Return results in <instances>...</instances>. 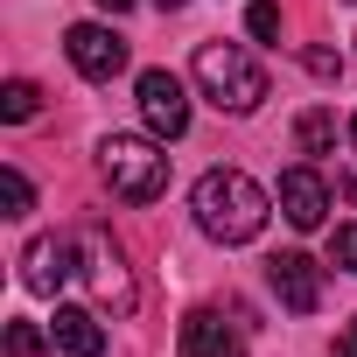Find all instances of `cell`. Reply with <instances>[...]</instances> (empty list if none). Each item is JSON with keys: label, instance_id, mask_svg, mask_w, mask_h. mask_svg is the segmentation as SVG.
<instances>
[{"label": "cell", "instance_id": "44dd1931", "mask_svg": "<svg viewBox=\"0 0 357 357\" xmlns=\"http://www.w3.org/2000/svg\"><path fill=\"white\" fill-rule=\"evenodd\" d=\"M343 357H357V322H350V350H343Z\"/></svg>", "mask_w": 357, "mask_h": 357}, {"label": "cell", "instance_id": "9c48e42d", "mask_svg": "<svg viewBox=\"0 0 357 357\" xmlns=\"http://www.w3.org/2000/svg\"><path fill=\"white\" fill-rule=\"evenodd\" d=\"M183 357H245V336L218 315V308H190L183 315V336H175Z\"/></svg>", "mask_w": 357, "mask_h": 357}, {"label": "cell", "instance_id": "4fadbf2b", "mask_svg": "<svg viewBox=\"0 0 357 357\" xmlns=\"http://www.w3.org/2000/svg\"><path fill=\"white\" fill-rule=\"evenodd\" d=\"M294 147H301V154H329V147H336V112H322V105L301 112V119H294Z\"/></svg>", "mask_w": 357, "mask_h": 357}, {"label": "cell", "instance_id": "7a4b0ae2", "mask_svg": "<svg viewBox=\"0 0 357 357\" xmlns=\"http://www.w3.org/2000/svg\"><path fill=\"white\" fill-rule=\"evenodd\" d=\"M190 77H197V91H204L218 112H231V119H245V112L266 105V70H259V56H245L238 43H204L197 63H190Z\"/></svg>", "mask_w": 357, "mask_h": 357}, {"label": "cell", "instance_id": "5bb4252c", "mask_svg": "<svg viewBox=\"0 0 357 357\" xmlns=\"http://www.w3.org/2000/svg\"><path fill=\"white\" fill-rule=\"evenodd\" d=\"M50 350H56L50 329H36V322H8V357H50Z\"/></svg>", "mask_w": 357, "mask_h": 357}, {"label": "cell", "instance_id": "d6986e66", "mask_svg": "<svg viewBox=\"0 0 357 357\" xmlns=\"http://www.w3.org/2000/svg\"><path fill=\"white\" fill-rule=\"evenodd\" d=\"M98 8H105V15H126V8H133V0H98Z\"/></svg>", "mask_w": 357, "mask_h": 357}, {"label": "cell", "instance_id": "ba28073f", "mask_svg": "<svg viewBox=\"0 0 357 357\" xmlns=\"http://www.w3.org/2000/svg\"><path fill=\"white\" fill-rule=\"evenodd\" d=\"M273 204H280V218H287L294 231H315V225L329 218V183H322L315 168H287L280 190H273Z\"/></svg>", "mask_w": 357, "mask_h": 357}, {"label": "cell", "instance_id": "3957f363", "mask_svg": "<svg viewBox=\"0 0 357 357\" xmlns=\"http://www.w3.org/2000/svg\"><path fill=\"white\" fill-rule=\"evenodd\" d=\"M98 175L112 183V197L119 204H154L161 190H168V154H161V140L147 133H105L98 140Z\"/></svg>", "mask_w": 357, "mask_h": 357}, {"label": "cell", "instance_id": "ffe728a7", "mask_svg": "<svg viewBox=\"0 0 357 357\" xmlns=\"http://www.w3.org/2000/svg\"><path fill=\"white\" fill-rule=\"evenodd\" d=\"M154 8H168V15H175V8H190V0H154Z\"/></svg>", "mask_w": 357, "mask_h": 357}, {"label": "cell", "instance_id": "9a60e30c", "mask_svg": "<svg viewBox=\"0 0 357 357\" xmlns=\"http://www.w3.org/2000/svg\"><path fill=\"white\" fill-rule=\"evenodd\" d=\"M0 190H8V218H29L36 211V190H29L22 168H0Z\"/></svg>", "mask_w": 357, "mask_h": 357}, {"label": "cell", "instance_id": "30bf717a", "mask_svg": "<svg viewBox=\"0 0 357 357\" xmlns=\"http://www.w3.org/2000/svg\"><path fill=\"white\" fill-rule=\"evenodd\" d=\"M70 273H77V238H36V245L22 252V280H29V294H56Z\"/></svg>", "mask_w": 357, "mask_h": 357}, {"label": "cell", "instance_id": "7402d4cb", "mask_svg": "<svg viewBox=\"0 0 357 357\" xmlns=\"http://www.w3.org/2000/svg\"><path fill=\"white\" fill-rule=\"evenodd\" d=\"M350 147H357V112H350Z\"/></svg>", "mask_w": 357, "mask_h": 357}, {"label": "cell", "instance_id": "8992f818", "mask_svg": "<svg viewBox=\"0 0 357 357\" xmlns=\"http://www.w3.org/2000/svg\"><path fill=\"white\" fill-rule=\"evenodd\" d=\"M63 50H70L77 77H91V84H112V77L126 70V43H119L105 22H77V29L63 36Z\"/></svg>", "mask_w": 357, "mask_h": 357}, {"label": "cell", "instance_id": "6da1fadb", "mask_svg": "<svg viewBox=\"0 0 357 357\" xmlns=\"http://www.w3.org/2000/svg\"><path fill=\"white\" fill-rule=\"evenodd\" d=\"M190 211H197L204 238H218V245H252V238L266 231V218H273V197L252 183L245 168H211V175H197Z\"/></svg>", "mask_w": 357, "mask_h": 357}, {"label": "cell", "instance_id": "52a82bcc", "mask_svg": "<svg viewBox=\"0 0 357 357\" xmlns=\"http://www.w3.org/2000/svg\"><path fill=\"white\" fill-rule=\"evenodd\" d=\"M266 280H273L280 308H294V315H315V308H322V266H315L308 252H280V259H266Z\"/></svg>", "mask_w": 357, "mask_h": 357}, {"label": "cell", "instance_id": "e0dca14e", "mask_svg": "<svg viewBox=\"0 0 357 357\" xmlns=\"http://www.w3.org/2000/svg\"><path fill=\"white\" fill-rule=\"evenodd\" d=\"M329 259H336L343 273H357V218H350V225H336V238H329Z\"/></svg>", "mask_w": 357, "mask_h": 357}, {"label": "cell", "instance_id": "2e32d148", "mask_svg": "<svg viewBox=\"0 0 357 357\" xmlns=\"http://www.w3.org/2000/svg\"><path fill=\"white\" fill-rule=\"evenodd\" d=\"M245 29H252L259 43H273V36H280V8H273V0H252V8H245Z\"/></svg>", "mask_w": 357, "mask_h": 357}, {"label": "cell", "instance_id": "5b68a950", "mask_svg": "<svg viewBox=\"0 0 357 357\" xmlns=\"http://www.w3.org/2000/svg\"><path fill=\"white\" fill-rule=\"evenodd\" d=\"M133 98H140V119H147L154 140H183L190 133V91H183L175 70H140Z\"/></svg>", "mask_w": 357, "mask_h": 357}, {"label": "cell", "instance_id": "8fae6325", "mask_svg": "<svg viewBox=\"0 0 357 357\" xmlns=\"http://www.w3.org/2000/svg\"><path fill=\"white\" fill-rule=\"evenodd\" d=\"M50 336H56L63 357H105V322H98L91 308H56Z\"/></svg>", "mask_w": 357, "mask_h": 357}, {"label": "cell", "instance_id": "277c9868", "mask_svg": "<svg viewBox=\"0 0 357 357\" xmlns=\"http://www.w3.org/2000/svg\"><path fill=\"white\" fill-rule=\"evenodd\" d=\"M77 238V273L91 280V294L112 308V315H126L133 308V273H126V252L98 231V225H84V231H70Z\"/></svg>", "mask_w": 357, "mask_h": 357}, {"label": "cell", "instance_id": "ac0fdd59", "mask_svg": "<svg viewBox=\"0 0 357 357\" xmlns=\"http://www.w3.org/2000/svg\"><path fill=\"white\" fill-rule=\"evenodd\" d=\"M301 63H308V77H322V84H329V77H343V56H336V50H308Z\"/></svg>", "mask_w": 357, "mask_h": 357}, {"label": "cell", "instance_id": "7c38bea8", "mask_svg": "<svg viewBox=\"0 0 357 357\" xmlns=\"http://www.w3.org/2000/svg\"><path fill=\"white\" fill-rule=\"evenodd\" d=\"M43 112V91L29 84V77H8V84H0V119H8V126H29Z\"/></svg>", "mask_w": 357, "mask_h": 357}]
</instances>
